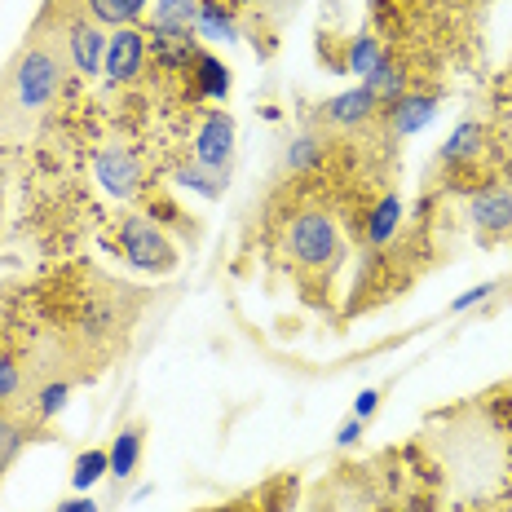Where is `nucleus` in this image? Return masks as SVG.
I'll return each mask as SVG.
<instances>
[{"mask_svg":"<svg viewBox=\"0 0 512 512\" xmlns=\"http://www.w3.org/2000/svg\"><path fill=\"white\" fill-rule=\"evenodd\" d=\"M62 84V62L49 45H27L0 84V124H31L53 102Z\"/></svg>","mask_w":512,"mask_h":512,"instance_id":"f257e3e1","label":"nucleus"},{"mask_svg":"<svg viewBox=\"0 0 512 512\" xmlns=\"http://www.w3.org/2000/svg\"><path fill=\"white\" fill-rule=\"evenodd\" d=\"M287 256H292L301 270H327L332 274L345 256V243H340V230L327 212H301L287 230Z\"/></svg>","mask_w":512,"mask_h":512,"instance_id":"f03ea898","label":"nucleus"},{"mask_svg":"<svg viewBox=\"0 0 512 512\" xmlns=\"http://www.w3.org/2000/svg\"><path fill=\"white\" fill-rule=\"evenodd\" d=\"M120 248H124L128 261L142 265V270H151V274L177 270L173 243H168V234L159 230L151 217H124L120 221Z\"/></svg>","mask_w":512,"mask_h":512,"instance_id":"7ed1b4c3","label":"nucleus"},{"mask_svg":"<svg viewBox=\"0 0 512 512\" xmlns=\"http://www.w3.org/2000/svg\"><path fill=\"white\" fill-rule=\"evenodd\" d=\"M468 221L477 226L482 239H499V234L512 230V190L508 186H486L473 195L468 204Z\"/></svg>","mask_w":512,"mask_h":512,"instance_id":"20e7f679","label":"nucleus"},{"mask_svg":"<svg viewBox=\"0 0 512 512\" xmlns=\"http://www.w3.org/2000/svg\"><path fill=\"white\" fill-rule=\"evenodd\" d=\"M93 168H98V181L115 199H133L137 190H142V164H137V155L124 151V146H106V151H98V164Z\"/></svg>","mask_w":512,"mask_h":512,"instance_id":"39448f33","label":"nucleus"},{"mask_svg":"<svg viewBox=\"0 0 512 512\" xmlns=\"http://www.w3.org/2000/svg\"><path fill=\"white\" fill-rule=\"evenodd\" d=\"M230 151H234V120L226 111H208L204 124H199V133H195V159L226 173Z\"/></svg>","mask_w":512,"mask_h":512,"instance_id":"423d86ee","label":"nucleus"},{"mask_svg":"<svg viewBox=\"0 0 512 512\" xmlns=\"http://www.w3.org/2000/svg\"><path fill=\"white\" fill-rule=\"evenodd\" d=\"M146 62V36L133 27H120L111 40H106V76H111V84H128L142 71Z\"/></svg>","mask_w":512,"mask_h":512,"instance_id":"0eeeda50","label":"nucleus"},{"mask_svg":"<svg viewBox=\"0 0 512 512\" xmlns=\"http://www.w3.org/2000/svg\"><path fill=\"white\" fill-rule=\"evenodd\" d=\"M67 53H71V67L80 76H98L106 67V36L98 31V23H71L67 27Z\"/></svg>","mask_w":512,"mask_h":512,"instance_id":"6e6552de","label":"nucleus"},{"mask_svg":"<svg viewBox=\"0 0 512 512\" xmlns=\"http://www.w3.org/2000/svg\"><path fill=\"white\" fill-rule=\"evenodd\" d=\"M376 106L380 98L362 84V89H349V93H340V98H332L323 106V120L327 124H336V128H358V124H367L371 115H376Z\"/></svg>","mask_w":512,"mask_h":512,"instance_id":"1a4fd4ad","label":"nucleus"},{"mask_svg":"<svg viewBox=\"0 0 512 512\" xmlns=\"http://www.w3.org/2000/svg\"><path fill=\"white\" fill-rule=\"evenodd\" d=\"M199 5H204V0H159L151 14V31H164V36H195Z\"/></svg>","mask_w":512,"mask_h":512,"instance_id":"9d476101","label":"nucleus"},{"mask_svg":"<svg viewBox=\"0 0 512 512\" xmlns=\"http://www.w3.org/2000/svg\"><path fill=\"white\" fill-rule=\"evenodd\" d=\"M433 111H437V102L429 98V93H402V98L389 106V124H393L398 137H411L433 120Z\"/></svg>","mask_w":512,"mask_h":512,"instance_id":"9b49d317","label":"nucleus"},{"mask_svg":"<svg viewBox=\"0 0 512 512\" xmlns=\"http://www.w3.org/2000/svg\"><path fill=\"white\" fill-rule=\"evenodd\" d=\"M106 460H111L115 482H128L137 473V460H142V424H128L124 433H115V446L106 451Z\"/></svg>","mask_w":512,"mask_h":512,"instance_id":"f8f14e48","label":"nucleus"},{"mask_svg":"<svg viewBox=\"0 0 512 512\" xmlns=\"http://www.w3.org/2000/svg\"><path fill=\"white\" fill-rule=\"evenodd\" d=\"M190 67H195V80H199V93H204V98H226L230 93V67L221 58H212V53L199 49Z\"/></svg>","mask_w":512,"mask_h":512,"instance_id":"ddd939ff","label":"nucleus"},{"mask_svg":"<svg viewBox=\"0 0 512 512\" xmlns=\"http://www.w3.org/2000/svg\"><path fill=\"white\" fill-rule=\"evenodd\" d=\"M151 53L164 67H186V62H195V53H199V45H195V36H164V31H151Z\"/></svg>","mask_w":512,"mask_h":512,"instance_id":"4468645a","label":"nucleus"},{"mask_svg":"<svg viewBox=\"0 0 512 512\" xmlns=\"http://www.w3.org/2000/svg\"><path fill=\"white\" fill-rule=\"evenodd\" d=\"M384 62H389V58H384V45H380L376 36H358V40H349V62H345V67L354 71V76L371 80V76H376V71L384 67Z\"/></svg>","mask_w":512,"mask_h":512,"instance_id":"2eb2a0df","label":"nucleus"},{"mask_svg":"<svg viewBox=\"0 0 512 512\" xmlns=\"http://www.w3.org/2000/svg\"><path fill=\"white\" fill-rule=\"evenodd\" d=\"M177 181H181V186H190V190H199V195H204V199H221V190H226V173H221V168L199 164V159H190V164H181Z\"/></svg>","mask_w":512,"mask_h":512,"instance_id":"dca6fc26","label":"nucleus"},{"mask_svg":"<svg viewBox=\"0 0 512 512\" xmlns=\"http://www.w3.org/2000/svg\"><path fill=\"white\" fill-rule=\"evenodd\" d=\"M398 221H402V199L398 195H384L376 212L367 217V239L371 243H389L393 234H398Z\"/></svg>","mask_w":512,"mask_h":512,"instance_id":"f3484780","label":"nucleus"},{"mask_svg":"<svg viewBox=\"0 0 512 512\" xmlns=\"http://www.w3.org/2000/svg\"><path fill=\"white\" fill-rule=\"evenodd\" d=\"M477 151H482V124H460L451 137H446L442 159L446 164H464V159H473Z\"/></svg>","mask_w":512,"mask_h":512,"instance_id":"a211bd4d","label":"nucleus"},{"mask_svg":"<svg viewBox=\"0 0 512 512\" xmlns=\"http://www.w3.org/2000/svg\"><path fill=\"white\" fill-rule=\"evenodd\" d=\"M111 473V460H106V451H84L76 468H71V486L76 490H89L93 482H102V477Z\"/></svg>","mask_w":512,"mask_h":512,"instance_id":"6ab92c4d","label":"nucleus"},{"mask_svg":"<svg viewBox=\"0 0 512 512\" xmlns=\"http://www.w3.org/2000/svg\"><path fill=\"white\" fill-rule=\"evenodd\" d=\"M318 159H323V142H318L314 133H301L292 146H287V168H292V173H305V168H314Z\"/></svg>","mask_w":512,"mask_h":512,"instance_id":"aec40b11","label":"nucleus"},{"mask_svg":"<svg viewBox=\"0 0 512 512\" xmlns=\"http://www.w3.org/2000/svg\"><path fill=\"white\" fill-rule=\"evenodd\" d=\"M23 442H27V433H23V424H14V420H0V477L14 468V460L23 455Z\"/></svg>","mask_w":512,"mask_h":512,"instance_id":"412c9836","label":"nucleus"},{"mask_svg":"<svg viewBox=\"0 0 512 512\" xmlns=\"http://www.w3.org/2000/svg\"><path fill=\"white\" fill-rule=\"evenodd\" d=\"M199 31H204V36H221V40H234V36H239L234 18H230L221 5H199Z\"/></svg>","mask_w":512,"mask_h":512,"instance_id":"4be33fe9","label":"nucleus"},{"mask_svg":"<svg viewBox=\"0 0 512 512\" xmlns=\"http://www.w3.org/2000/svg\"><path fill=\"white\" fill-rule=\"evenodd\" d=\"M362 84H367V89L376 93V98H389V102H398V98H402V71L393 67V62H384L376 76L362 80Z\"/></svg>","mask_w":512,"mask_h":512,"instance_id":"5701e85b","label":"nucleus"},{"mask_svg":"<svg viewBox=\"0 0 512 512\" xmlns=\"http://www.w3.org/2000/svg\"><path fill=\"white\" fill-rule=\"evenodd\" d=\"M84 5H89V14L98 18V23H106V27H128L124 9L115 5V0H84Z\"/></svg>","mask_w":512,"mask_h":512,"instance_id":"b1692460","label":"nucleus"},{"mask_svg":"<svg viewBox=\"0 0 512 512\" xmlns=\"http://www.w3.org/2000/svg\"><path fill=\"white\" fill-rule=\"evenodd\" d=\"M67 384H45V389H40V415H45V420H49V415H58L62 407H67Z\"/></svg>","mask_w":512,"mask_h":512,"instance_id":"393cba45","label":"nucleus"},{"mask_svg":"<svg viewBox=\"0 0 512 512\" xmlns=\"http://www.w3.org/2000/svg\"><path fill=\"white\" fill-rule=\"evenodd\" d=\"M495 292H499V283H477V287H468L464 296H455L451 309H455V314H464V309H473V305L490 301V296H495Z\"/></svg>","mask_w":512,"mask_h":512,"instance_id":"a878e982","label":"nucleus"},{"mask_svg":"<svg viewBox=\"0 0 512 512\" xmlns=\"http://www.w3.org/2000/svg\"><path fill=\"white\" fill-rule=\"evenodd\" d=\"M18 393V362L0 358V402H9Z\"/></svg>","mask_w":512,"mask_h":512,"instance_id":"bb28decb","label":"nucleus"},{"mask_svg":"<svg viewBox=\"0 0 512 512\" xmlns=\"http://www.w3.org/2000/svg\"><path fill=\"white\" fill-rule=\"evenodd\" d=\"M376 402H380L376 389H362L358 402H354V415H358V420H371V415H376Z\"/></svg>","mask_w":512,"mask_h":512,"instance_id":"cd10ccee","label":"nucleus"},{"mask_svg":"<svg viewBox=\"0 0 512 512\" xmlns=\"http://www.w3.org/2000/svg\"><path fill=\"white\" fill-rule=\"evenodd\" d=\"M358 437H362V420H358V415H354V420H345V424H340L336 442H340V446H354V442H358Z\"/></svg>","mask_w":512,"mask_h":512,"instance_id":"c85d7f7f","label":"nucleus"},{"mask_svg":"<svg viewBox=\"0 0 512 512\" xmlns=\"http://www.w3.org/2000/svg\"><path fill=\"white\" fill-rule=\"evenodd\" d=\"M58 512H98V504H93V499H84V495H76V499H62Z\"/></svg>","mask_w":512,"mask_h":512,"instance_id":"c756f323","label":"nucleus"},{"mask_svg":"<svg viewBox=\"0 0 512 512\" xmlns=\"http://www.w3.org/2000/svg\"><path fill=\"white\" fill-rule=\"evenodd\" d=\"M115 5L124 9V18H128V23H137V18H142V9H146V0H115Z\"/></svg>","mask_w":512,"mask_h":512,"instance_id":"7c9ffc66","label":"nucleus"}]
</instances>
